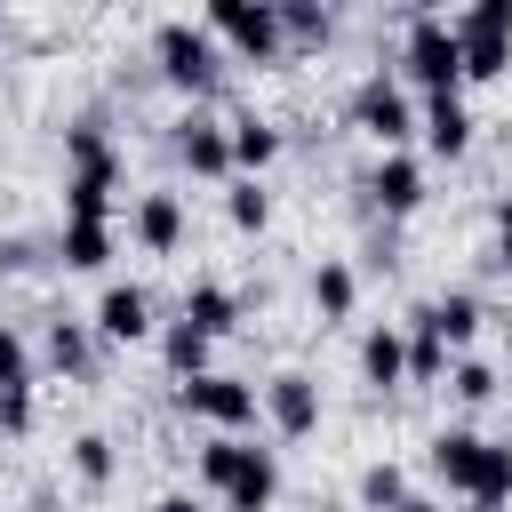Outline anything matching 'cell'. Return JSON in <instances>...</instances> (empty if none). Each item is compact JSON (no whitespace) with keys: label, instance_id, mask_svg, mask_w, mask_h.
<instances>
[{"label":"cell","instance_id":"1","mask_svg":"<svg viewBox=\"0 0 512 512\" xmlns=\"http://www.w3.org/2000/svg\"><path fill=\"white\" fill-rule=\"evenodd\" d=\"M392 80H400V88H416V96L464 88V56H456V32H448V16H440V8H408V16H400Z\"/></svg>","mask_w":512,"mask_h":512},{"label":"cell","instance_id":"2","mask_svg":"<svg viewBox=\"0 0 512 512\" xmlns=\"http://www.w3.org/2000/svg\"><path fill=\"white\" fill-rule=\"evenodd\" d=\"M152 72H160L176 96L208 104V96L224 88V48L208 40L200 16H168V24H152Z\"/></svg>","mask_w":512,"mask_h":512},{"label":"cell","instance_id":"3","mask_svg":"<svg viewBox=\"0 0 512 512\" xmlns=\"http://www.w3.org/2000/svg\"><path fill=\"white\" fill-rule=\"evenodd\" d=\"M344 120H352L376 152H408V144H416V96L392 80V64H376V72L344 96Z\"/></svg>","mask_w":512,"mask_h":512},{"label":"cell","instance_id":"4","mask_svg":"<svg viewBox=\"0 0 512 512\" xmlns=\"http://www.w3.org/2000/svg\"><path fill=\"white\" fill-rule=\"evenodd\" d=\"M200 24H208V40L232 48L240 64H272V56H288V40H280V8H272V0H208Z\"/></svg>","mask_w":512,"mask_h":512},{"label":"cell","instance_id":"5","mask_svg":"<svg viewBox=\"0 0 512 512\" xmlns=\"http://www.w3.org/2000/svg\"><path fill=\"white\" fill-rule=\"evenodd\" d=\"M456 32V56H464V80H504L512 72V0H472L448 16Z\"/></svg>","mask_w":512,"mask_h":512},{"label":"cell","instance_id":"6","mask_svg":"<svg viewBox=\"0 0 512 512\" xmlns=\"http://www.w3.org/2000/svg\"><path fill=\"white\" fill-rule=\"evenodd\" d=\"M176 408H184L192 424H208V432H232V440H248V424H256V384H248V376H224V368H208V376L176 384Z\"/></svg>","mask_w":512,"mask_h":512},{"label":"cell","instance_id":"7","mask_svg":"<svg viewBox=\"0 0 512 512\" xmlns=\"http://www.w3.org/2000/svg\"><path fill=\"white\" fill-rule=\"evenodd\" d=\"M256 416H264L280 440H312V432H320V376H304V368L264 376V384H256Z\"/></svg>","mask_w":512,"mask_h":512},{"label":"cell","instance_id":"8","mask_svg":"<svg viewBox=\"0 0 512 512\" xmlns=\"http://www.w3.org/2000/svg\"><path fill=\"white\" fill-rule=\"evenodd\" d=\"M168 152H176V168H192L200 184H232V136H224V120H216L208 104H192V112L176 120Z\"/></svg>","mask_w":512,"mask_h":512},{"label":"cell","instance_id":"9","mask_svg":"<svg viewBox=\"0 0 512 512\" xmlns=\"http://www.w3.org/2000/svg\"><path fill=\"white\" fill-rule=\"evenodd\" d=\"M360 192H368V208H376L384 224L416 216V208H424V152H416V144H408V152H376V168L360 176Z\"/></svg>","mask_w":512,"mask_h":512},{"label":"cell","instance_id":"10","mask_svg":"<svg viewBox=\"0 0 512 512\" xmlns=\"http://www.w3.org/2000/svg\"><path fill=\"white\" fill-rule=\"evenodd\" d=\"M88 328H96V344H144V336L160 328V320H152V288H136V280H104Z\"/></svg>","mask_w":512,"mask_h":512},{"label":"cell","instance_id":"11","mask_svg":"<svg viewBox=\"0 0 512 512\" xmlns=\"http://www.w3.org/2000/svg\"><path fill=\"white\" fill-rule=\"evenodd\" d=\"M472 104H464V88H440V96H416V136H424V152L432 160H464L472 152Z\"/></svg>","mask_w":512,"mask_h":512},{"label":"cell","instance_id":"12","mask_svg":"<svg viewBox=\"0 0 512 512\" xmlns=\"http://www.w3.org/2000/svg\"><path fill=\"white\" fill-rule=\"evenodd\" d=\"M128 240H136L144 256H176V248H184V192H168V184L136 192V200H128Z\"/></svg>","mask_w":512,"mask_h":512},{"label":"cell","instance_id":"13","mask_svg":"<svg viewBox=\"0 0 512 512\" xmlns=\"http://www.w3.org/2000/svg\"><path fill=\"white\" fill-rule=\"evenodd\" d=\"M120 256V224L112 216H64L56 224V264L64 272H104Z\"/></svg>","mask_w":512,"mask_h":512},{"label":"cell","instance_id":"14","mask_svg":"<svg viewBox=\"0 0 512 512\" xmlns=\"http://www.w3.org/2000/svg\"><path fill=\"white\" fill-rule=\"evenodd\" d=\"M480 456H488V432H472V424H440L432 440H424V464L456 488V496H472V480H480Z\"/></svg>","mask_w":512,"mask_h":512},{"label":"cell","instance_id":"15","mask_svg":"<svg viewBox=\"0 0 512 512\" xmlns=\"http://www.w3.org/2000/svg\"><path fill=\"white\" fill-rule=\"evenodd\" d=\"M96 328L88 320H72V312H48V336H40V360L56 368V376H72V384H88L96 376Z\"/></svg>","mask_w":512,"mask_h":512},{"label":"cell","instance_id":"16","mask_svg":"<svg viewBox=\"0 0 512 512\" xmlns=\"http://www.w3.org/2000/svg\"><path fill=\"white\" fill-rule=\"evenodd\" d=\"M360 384L368 392H400L408 384V336H400V320L360 328Z\"/></svg>","mask_w":512,"mask_h":512},{"label":"cell","instance_id":"17","mask_svg":"<svg viewBox=\"0 0 512 512\" xmlns=\"http://www.w3.org/2000/svg\"><path fill=\"white\" fill-rule=\"evenodd\" d=\"M280 504V448H240V472L224 488V512H272Z\"/></svg>","mask_w":512,"mask_h":512},{"label":"cell","instance_id":"18","mask_svg":"<svg viewBox=\"0 0 512 512\" xmlns=\"http://www.w3.org/2000/svg\"><path fill=\"white\" fill-rule=\"evenodd\" d=\"M224 136H232V176H256V184H264V168H272V160H280V144H288L264 112H232V120H224Z\"/></svg>","mask_w":512,"mask_h":512},{"label":"cell","instance_id":"19","mask_svg":"<svg viewBox=\"0 0 512 512\" xmlns=\"http://www.w3.org/2000/svg\"><path fill=\"white\" fill-rule=\"evenodd\" d=\"M416 320H424L448 352H464V344L480 336V320H488V312H480V296H472V288H440L432 304H416Z\"/></svg>","mask_w":512,"mask_h":512},{"label":"cell","instance_id":"20","mask_svg":"<svg viewBox=\"0 0 512 512\" xmlns=\"http://www.w3.org/2000/svg\"><path fill=\"white\" fill-rule=\"evenodd\" d=\"M240 312H248V304H240V288H224V280H192L176 320H192V328L216 344V336H232V328H240Z\"/></svg>","mask_w":512,"mask_h":512},{"label":"cell","instance_id":"21","mask_svg":"<svg viewBox=\"0 0 512 512\" xmlns=\"http://www.w3.org/2000/svg\"><path fill=\"white\" fill-rule=\"evenodd\" d=\"M208 336L192 328V320H160V368H168V384H192V376H208Z\"/></svg>","mask_w":512,"mask_h":512},{"label":"cell","instance_id":"22","mask_svg":"<svg viewBox=\"0 0 512 512\" xmlns=\"http://www.w3.org/2000/svg\"><path fill=\"white\" fill-rule=\"evenodd\" d=\"M352 304H360V272L344 256H320L312 264V312L320 320H352Z\"/></svg>","mask_w":512,"mask_h":512},{"label":"cell","instance_id":"23","mask_svg":"<svg viewBox=\"0 0 512 512\" xmlns=\"http://www.w3.org/2000/svg\"><path fill=\"white\" fill-rule=\"evenodd\" d=\"M280 8V40L288 48H328L336 40V8H320V0H272Z\"/></svg>","mask_w":512,"mask_h":512},{"label":"cell","instance_id":"24","mask_svg":"<svg viewBox=\"0 0 512 512\" xmlns=\"http://www.w3.org/2000/svg\"><path fill=\"white\" fill-rule=\"evenodd\" d=\"M72 480H80L88 496H104V488L120 480V448H112L104 432H72Z\"/></svg>","mask_w":512,"mask_h":512},{"label":"cell","instance_id":"25","mask_svg":"<svg viewBox=\"0 0 512 512\" xmlns=\"http://www.w3.org/2000/svg\"><path fill=\"white\" fill-rule=\"evenodd\" d=\"M472 512H504L512 504V440H488V456H480V480H472V496H464Z\"/></svg>","mask_w":512,"mask_h":512},{"label":"cell","instance_id":"26","mask_svg":"<svg viewBox=\"0 0 512 512\" xmlns=\"http://www.w3.org/2000/svg\"><path fill=\"white\" fill-rule=\"evenodd\" d=\"M224 224H232V232H248V240H256V232H264V224H272V192H264V184H256V176H232V184H224Z\"/></svg>","mask_w":512,"mask_h":512},{"label":"cell","instance_id":"27","mask_svg":"<svg viewBox=\"0 0 512 512\" xmlns=\"http://www.w3.org/2000/svg\"><path fill=\"white\" fill-rule=\"evenodd\" d=\"M240 448H248V440H232V432H208V440L192 448V480L224 496V488H232V472H240Z\"/></svg>","mask_w":512,"mask_h":512},{"label":"cell","instance_id":"28","mask_svg":"<svg viewBox=\"0 0 512 512\" xmlns=\"http://www.w3.org/2000/svg\"><path fill=\"white\" fill-rule=\"evenodd\" d=\"M400 336H408V384H440V376H448V344H440L416 312L400 320Z\"/></svg>","mask_w":512,"mask_h":512},{"label":"cell","instance_id":"29","mask_svg":"<svg viewBox=\"0 0 512 512\" xmlns=\"http://www.w3.org/2000/svg\"><path fill=\"white\" fill-rule=\"evenodd\" d=\"M448 392H456L464 408H488V400L504 392V376H496L488 360H472V352H456V360H448Z\"/></svg>","mask_w":512,"mask_h":512},{"label":"cell","instance_id":"30","mask_svg":"<svg viewBox=\"0 0 512 512\" xmlns=\"http://www.w3.org/2000/svg\"><path fill=\"white\" fill-rule=\"evenodd\" d=\"M32 376H40V360H32L24 328H16V320H0V392H32Z\"/></svg>","mask_w":512,"mask_h":512},{"label":"cell","instance_id":"31","mask_svg":"<svg viewBox=\"0 0 512 512\" xmlns=\"http://www.w3.org/2000/svg\"><path fill=\"white\" fill-rule=\"evenodd\" d=\"M400 496H408V472H400L392 456H376V464L360 472V504H368V512H392Z\"/></svg>","mask_w":512,"mask_h":512},{"label":"cell","instance_id":"32","mask_svg":"<svg viewBox=\"0 0 512 512\" xmlns=\"http://www.w3.org/2000/svg\"><path fill=\"white\" fill-rule=\"evenodd\" d=\"M40 264H56V232L40 240V232H8L0 240V272H40Z\"/></svg>","mask_w":512,"mask_h":512},{"label":"cell","instance_id":"33","mask_svg":"<svg viewBox=\"0 0 512 512\" xmlns=\"http://www.w3.org/2000/svg\"><path fill=\"white\" fill-rule=\"evenodd\" d=\"M0 432H8V440L32 432V392H0Z\"/></svg>","mask_w":512,"mask_h":512},{"label":"cell","instance_id":"34","mask_svg":"<svg viewBox=\"0 0 512 512\" xmlns=\"http://www.w3.org/2000/svg\"><path fill=\"white\" fill-rule=\"evenodd\" d=\"M496 264H504V272H512V192H504V200H496Z\"/></svg>","mask_w":512,"mask_h":512},{"label":"cell","instance_id":"35","mask_svg":"<svg viewBox=\"0 0 512 512\" xmlns=\"http://www.w3.org/2000/svg\"><path fill=\"white\" fill-rule=\"evenodd\" d=\"M152 512H200V496L192 488H168V496H152Z\"/></svg>","mask_w":512,"mask_h":512},{"label":"cell","instance_id":"36","mask_svg":"<svg viewBox=\"0 0 512 512\" xmlns=\"http://www.w3.org/2000/svg\"><path fill=\"white\" fill-rule=\"evenodd\" d=\"M392 512H440V504H432V496H416V488H408V496H400V504H392Z\"/></svg>","mask_w":512,"mask_h":512},{"label":"cell","instance_id":"37","mask_svg":"<svg viewBox=\"0 0 512 512\" xmlns=\"http://www.w3.org/2000/svg\"><path fill=\"white\" fill-rule=\"evenodd\" d=\"M496 376H504V392H512V352H504V368H496Z\"/></svg>","mask_w":512,"mask_h":512}]
</instances>
